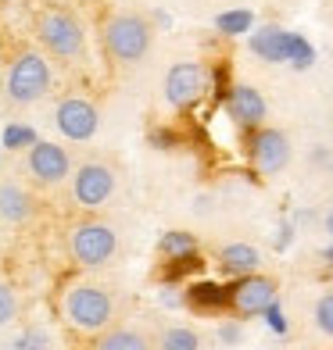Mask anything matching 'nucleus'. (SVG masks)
I'll use <instances>...</instances> for the list:
<instances>
[{"instance_id":"obj_1","label":"nucleus","mask_w":333,"mask_h":350,"mask_svg":"<svg viewBox=\"0 0 333 350\" xmlns=\"http://www.w3.org/2000/svg\"><path fill=\"white\" fill-rule=\"evenodd\" d=\"M61 318L65 325L83 332V336H97V332L111 329L119 318V300L97 279H72L61 290Z\"/></svg>"},{"instance_id":"obj_2","label":"nucleus","mask_w":333,"mask_h":350,"mask_svg":"<svg viewBox=\"0 0 333 350\" xmlns=\"http://www.w3.org/2000/svg\"><path fill=\"white\" fill-rule=\"evenodd\" d=\"M151 36H154L151 22L136 11L108 14V22L101 29L104 51H108L111 61H119V65H136V61H144L147 51H151Z\"/></svg>"},{"instance_id":"obj_3","label":"nucleus","mask_w":333,"mask_h":350,"mask_svg":"<svg viewBox=\"0 0 333 350\" xmlns=\"http://www.w3.org/2000/svg\"><path fill=\"white\" fill-rule=\"evenodd\" d=\"M36 40L43 51L58 61H83L86 57V33L83 22L75 18L69 8H43L36 14Z\"/></svg>"},{"instance_id":"obj_4","label":"nucleus","mask_w":333,"mask_h":350,"mask_svg":"<svg viewBox=\"0 0 333 350\" xmlns=\"http://www.w3.org/2000/svg\"><path fill=\"white\" fill-rule=\"evenodd\" d=\"M54 86V72H51V61H47V54L40 51H22L11 57L8 65V75H4V97L11 104H36L43 100L47 93H51Z\"/></svg>"},{"instance_id":"obj_5","label":"nucleus","mask_w":333,"mask_h":350,"mask_svg":"<svg viewBox=\"0 0 333 350\" xmlns=\"http://www.w3.org/2000/svg\"><path fill=\"white\" fill-rule=\"evenodd\" d=\"M119 254V232L104 218H79L69 229V258L79 268H104Z\"/></svg>"},{"instance_id":"obj_6","label":"nucleus","mask_w":333,"mask_h":350,"mask_svg":"<svg viewBox=\"0 0 333 350\" xmlns=\"http://www.w3.org/2000/svg\"><path fill=\"white\" fill-rule=\"evenodd\" d=\"M119 172L111 161H83L72 172V200L83 211H101L115 197Z\"/></svg>"},{"instance_id":"obj_7","label":"nucleus","mask_w":333,"mask_h":350,"mask_svg":"<svg viewBox=\"0 0 333 350\" xmlns=\"http://www.w3.org/2000/svg\"><path fill=\"white\" fill-rule=\"evenodd\" d=\"M280 300V282L276 275H265V272H251L230 282V314L233 318H258L265 314Z\"/></svg>"},{"instance_id":"obj_8","label":"nucleus","mask_w":333,"mask_h":350,"mask_svg":"<svg viewBox=\"0 0 333 350\" xmlns=\"http://www.w3.org/2000/svg\"><path fill=\"white\" fill-rule=\"evenodd\" d=\"M25 172H29V179H33V186L54 189L72 175V154L61 147V143L36 139L33 147L25 150Z\"/></svg>"},{"instance_id":"obj_9","label":"nucleus","mask_w":333,"mask_h":350,"mask_svg":"<svg viewBox=\"0 0 333 350\" xmlns=\"http://www.w3.org/2000/svg\"><path fill=\"white\" fill-rule=\"evenodd\" d=\"M247 161L255 165L258 175H280L291 165V139L287 133L273 129V125H262V129L247 133Z\"/></svg>"},{"instance_id":"obj_10","label":"nucleus","mask_w":333,"mask_h":350,"mask_svg":"<svg viewBox=\"0 0 333 350\" xmlns=\"http://www.w3.org/2000/svg\"><path fill=\"white\" fill-rule=\"evenodd\" d=\"M208 90V68L201 61H180L165 75V100L176 111H190Z\"/></svg>"},{"instance_id":"obj_11","label":"nucleus","mask_w":333,"mask_h":350,"mask_svg":"<svg viewBox=\"0 0 333 350\" xmlns=\"http://www.w3.org/2000/svg\"><path fill=\"white\" fill-rule=\"evenodd\" d=\"M54 125H58V133L65 139L86 143V139L97 136V129H101V111H97V104H90L86 97H61L58 111H54Z\"/></svg>"},{"instance_id":"obj_12","label":"nucleus","mask_w":333,"mask_h":350,"mask_svg":"<svg viewBox=\"0 0 333 350\" xmlns=\"http://www.w3.org/2000/svg\"><path fill=\"white\" fill-rule=\"evenodd\" d=\"M226 115L241 125V129H262L265 125V115H269V107H265V97L255 90V86H233L230 90V97H226Z\"/></svg>"},{"instance_id":"obj_13","label":"nucleus","mask_w":333,"mask_h":350,"mask_svg":"<svg viewBox=\"0 0 333 350\" xmlns=\"http://www.w3.org/2000/svg\"><path fill=\"white\" fill-rule=\"evenodd\" d=\"M90 350H158V343L147 336L144 329L115 322L111 329L97 332V336L90 340Z\"/></svg>"},{"instance_id":"obj_14","label":"nucleus","mask_w":333,"mask_h":350,"mask_svg":"<svg viewBox=\"0 0 333 350\" xmlns=\"http://www.w3.org/2000/svg\"><path fill=\"white\" fill-rule=\"evenodd\" d=\"M36 211V200L29 193V186H22L18 179H4L0 183V218L11 226H25Z\"/></svg>"},{"instance_id":"obj_15","label":"nucleus","mask_w":333,"mask_h":350,"mask_svg":"<svg viewBox=\"0 0 333 350\" xmlns=\"http://www.w3.org/2000/svg\"><path fill=\"white\" fill-rule=\"evenodd\" d=\"M183 304L197 314H219L230 311V286L222 282H190L183 293Z\"/></svg>"},{"instance_id":"obj_16","label":"nucleus","mask_w":333,"mask_h":350,"mask_svg":"<svg viewBox=\"0 0 333 350\" xmlns=\"http://www.w3.org/2000/svg\"><path fill=\"white\" fill-rule=\"evenodd\" d=\"M251 51L269 65H283V61H291V33L280 25H262L251 33Z\"/></svg>"},{"instance_id":"obj_17","label":"nucleus","mask_w":333,"mask_h":350,"mask_svg":"<svg viewBox=\"0 0 333 350\" xmlns=\"http://www.w3.org/2000/svg\"><path fill=\"white\" fill-rule=\"evenodd\" d=\"M258 268H262V254L251 243H226L219 250V272L230 275V279L251 275V272H258Z\"/></svg>"},{"instance_id":"obj_18","label":"nucleus","mask_w":333,"mask_h":350,"mask_svg":"<svg viewBox=\"0 0 333 350\" xmlns=\"http://www.w3.org/2000/svg\"><path fill=\"white\" fill-rule=\"evenodd\" d=\"M158 254H162L165 265L194 261L197 258V236L186 232V229H169V232L158 236Z\"/></svg>"},{"instance_id":"obj_19","label":"nucleus","mask_w":333,"mask_h":350,"mask_svg":"<svg viewBox=\"0 0 333 350\" xmlns=\"http://www.w3.org/2000/svg\"><path fill=\"white\" fill-rule=\"evenodd\" d=\"M215 29L222 36H247L251 29H255V14L247 8H233V11H222L215 18Z\"/></svg>"},{"instance_id":"obj_20","label":"nucleus","mask_w":333,"mask_h":350,"mask_svg":"<svg viewBox=\"0 0 333 350\" xmlns=\"http://www.w3.org/2000/svg\"><path fill=\"white\" fill-rule=\"evenodd\" d=\"M158 350H201V336L190 325H169L158 336Z\"/></svg>"},{"instance_id":"obj_21","label":"nucleus","mask_w":333,"mask_h":350,"mask_svg":"<svg viewBox=\"0 0 333 350\" xmlns=\"http://www.w3.org/2000/svg\"><path fill=\"white\" fill-rule=\"evenodd\" d=\"M0 143H4L8 150H29V147L36 143V133L29 129V125H18V122H14V125H8V129H4Z\"/></svg>"},{"instance_id":"obj_22","label":"nucleus","mask_w":333,"mask_h":350,"mask_svg":"<svg viewBox=\"0 0 333 350\" xmlns=\"http://www.w3.org/2000/svg\"><path fill=\"white\" fill-rule=\"evenodd\" d=\"M312 61H315V46H312L305 36L291 33V65H294L297 72H305V68H312Z\"/></svg>"},{"instance_id":"obj_23","label":"nucleus","mask_w":333,"mask_h":350,"mask_svg":"<svg viewBox=\"0 0 333 350\" xmlns=\"http://www.w3.org/2000/svg\"><path fill=\"white\" fill-rule=\"evenodd\" d=\"M315 325H319V332H326V336L333 340V290L315 300Z\"/></svg>"},{"instance_id":"obj_24","label":"nucleus","mask_w":333,"mask_h":350,"mask_svg":"<svg viewBox=\"0 0 333 350\" xmlns=\"http://www.w3.org/2000/svg\"><path fill=\"white\" fill-rule=\"evenodd\" d=\"M14 314H18V297L8 282H0V325L14 322Z\"/></svg>"},{"instance_id":"obj_25","label":"nucleus","mask_w":333,"mask_h":350,"mask_svg":"<svg viewBox=\"0 0 333 350\" xmlns=\"http://www.w3.org/2000/svg\"><path fill=\"white\" fill-rule=\"evenodd\" d=\"M219 340L226 343V347H241V340H244L241 318H230V322H222V325H219Z\"/></svg>"},{"instance_id":"obj_26","label":"nucleus","mask_w":333,"mask_h":350,"mask_svg":"<svg viewBox=\"0 0 333 350\" xmlns=\"http://www.w3.org/2000/svg\"><path fill=\"white\" fill-rule=\"evenodd\" d=\"M265 325L273 329V332H280V336L287 332V322H283V311H280V300H276V304L265 311Z\"/></svg>"},{"instance_id":"obj_27","label":"nucleus","mask_w":333,"mask_h":350,"mask_svg":"<svg viewBox=\"0 0 333 350\" xmlns=\"http://www.w3.org/2000/svg\"><path fill=\"white\" fill-rule=\"evenodd\" d=\"M14 347H18V350H43V347H47V336L33 329V332H25V336L14 343Z\"/></svg>"},{"instance_id":"obj_28","label":"nucleus","mask_w":333,"mask_h":350,"mask_svg":"<svg viewBox=\"0 0 333 350\" xmlns=\"http://www.w3.org/2000/svg\"><path fill=\"white\" fill-rule=\"evenodd\" d=\"M323 229H326V236L333 240V204H330V208H326V215H323Z\"/></svg>"},{"instance_id":"obj_29","label":"nucleus","mask_w":333,"mask_h":350,"mask_svg":"<svg viewBox=\"0 0 333 350\" xmlns=\"http://www.w3.org/2000/svg\"><path fill=\"white\" fill-rule=\"evenodd\" d=\"M43 4H47V8H69L72 0H43Z\"/></svg>"},{"instance_id":"obj_30","label":"nucleus","mask_w":333,"mask_h":350,"mask_svg":"<svg viewBox=\"0 0 333 350\" xmlns=\"http://www.w3.org/2000/svg\"><path fill=\"white\" fill-rule=\"evenodd\" d=\"M323 258H326V265H330V268H333V243H330V247H326V254H323Z\"/></svg>"},{"instance_id":"obj_31","label":"nucleus","mask_w":333,"mask_h":350,"mask_svg":"<svg viewBox=\"0 0 333 350\" xmlns=\"http://www.w3.org/2000/svg\"><path fill=\"white\" fill-rule=\"evenodd\" d=\"M326 172H330V175H333V157H330V165H326Z\"/></svg>"},{"instance_id":"obj_32","label":"nucleus","mask_w":333,"mask_h":350,"mask_svg":"<svg viewBox=\"0 0 333 350\" xmlns=\"http://www.w3.org/2000/svg\"><path fill=\"white\" fill-rule=\"evenodd\" d=\"M273 350H280V347H273Z\"/></svg>"}]
</instances>
